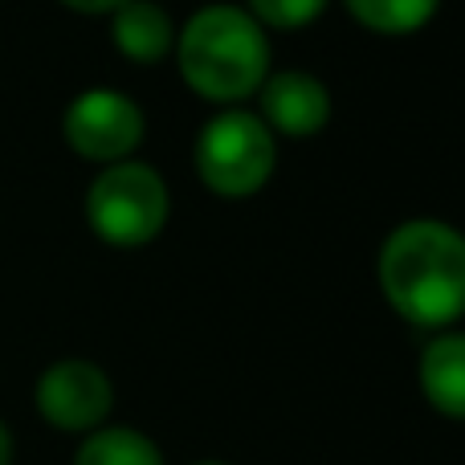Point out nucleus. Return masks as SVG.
<instances>
[{
  "instance_id": "obj_10",
  "label": "nucleus",
  "mask_w": 465,
  "mask_h": 465,
  "mask_svg": "<svg viewBox=\"0 0 465 465\" xmlns=\"http://www.w3.org/2000/svg\"><path fill=\"white\" fill-rule=\"evenodd\" d=\"M74 465H163V453L131 425H98L82 437Z\"/></svg>"
},
{
  "instance_id": "obj_3",
  "label": "nucleus",
  "mask_w": 465,
  "mask_h": 465,
  "mask_svg": "<svg viewBox=\"0 0 465 465\" xmlns=\"http://www.w3.org/2000/svg\"><path fill=\"white\" fill-rule=\"evenodd\" d=\"M193 163L201 184L221 201H249L270 184L278 168V135L262 123L257 111L221 106L209 114L196 135Z\"/></svg>"
},
{
  "instance_id": "obj_12",
  "label": "nucleus",
  "mask_w": 465,
  "mask_h": 465,
  "mask_svg": "<svg viewBox=\"0 0 465 465\" xmlns=\"http://www.w3.org/2000/svg\"><path fill=\"white\" fill-rule=\"evenodd\" d=\"M262 29H306L331 8V0H245Z\"/></svg>"
},
{
  "instance_id": "obj_14",
  "label": "nucleus",
  "mask_w": 465,
  "mask_h": 465,
  "mask_svg": "<svg viewBox=\"0 0 465 465\" xmlns=\"http://www.w3.org/2000/svg\"><path fill=\"white\" fill-rule=\"evenodd\" d=\"M16 461V437H13V429L0 420V465H13Z\"/></svg>"
},
{
  "instance_id": "obj_5",
  "label": "nucleus",
  "mask_w": 465,
  "mask_h": 465,
  "mask_svg": "<svg viewBox=\"0 0 465 465\" xmlns=\"http://www.w3.org/2000/svg\"><path fill=\"white\" fill-rule=\"evenodd\" d=\"M62 135L74 155L90 163H119L139 152L147 135V119L131 94L114 86H90L70 98L62 114Z\"/></svg>"
},
{
  "instance_id": "obj_4",
  "label": "nucleus",
  "mask_w": 465,
  "mask_h": 465,
  "mask_svg": "<svg viewBox=\"0 0 465 465\" xmlns=\"http://www.w3.org/2000/svg\"><path fill=\"white\" fill-rule=\"evenodd\" d=\"M86 225L103 245L143 249L163 232L172 217L168 180L143 160L106 163L86 188Z\"/></svg>"
},
{
  "instance_id": "obj_15",
  "label": "nucleus",
  "mask_w": 465,
  "mask_h": 465,
  "mask_svg": "<svg viewBox=\"0 0 465 465\" xmlns=\"http://www.w3.org/2000/svg\"><path fill=\"white\" fill-rule=\"evenodd\" d=\"M193 465H229V461H193Z\"/></svg>"
},
{
  "instance_id": "obj_13",
  "label": "nucleus",
  "mask_w": 465,
  "mask_h": 465,
  "mask_svg": "<svg viewBox=\"0 0 465 465\" xmlns=\"http://www.w3.org/2000/svg\"><path fill=\"white\" fill-rule=\"evenodd\" d=\"M57 5L78 13V16H111L114 8H123L127 0H57Z\"/></svg>"
},
{
  "instance_id": "obj_1",
  "label": "nucleus",
  "mask_w": 465,
  "mask_h": 465,
  "mask_svg": "<svg viewBox=\"0 0 465 465\" xmlns=\"http://www.w3.org/2000/svg\"><path fill=\"white\" fill-rule=\"evenodd\" d=\"M376 282L417 331H450L465 319V232L450 221H401L376 253Z\"/></svg>"
},
{
  "instance_id": "obj_7",
  "label": "nucleus",
  "mask_w": 465,
  "mask_h": 465,
  "mask_svg": "<svg viewBox=\"0 0 465 465\" xmlns=\"http://www.w3.org/2000/svg\"><path fill=\"white\" fill-rule=\"evenodd\" d=\"M257 114L282 139H314L331 123V90L311 70H270L257 86Z\"/></svg>"
},
{
  "instance_id": "obj_8",
  "label": "nucleus",
  "mask_w": 465,
  "mask_h": 465,
  "mask_svg": "<svg viewBox=\"0 0 465 465\" xmlns=\"http://www.w3.org/2000/svg\"><path fill=\"white\" fill-rule=\"evenodd\" d=\"M111 45L127 62L155 65L176 49V21L160 0H127L111 13Z\"/></svg>"
},
{
  "instance_id": "obj_2",
  "label": "nucleus",
  "mask_w": 465,
  "mask_h": 465,
  "mask_svg": "<svg viewBox=\"0 0 465 465\" xmlns=\"http://www.w3.org/2000/svg\"><path fill=\"white\" fill-rule=\"evenodd\" d=\"M176 65L193 94L217 106H241L257 94L265 74L273 70L270 29L257 25L245 5H204L180 25Z\"/></svg>"
},
{
  "instance_id": "obj_11",
  "label": "nucleus",
  "mask_w": 465,
  "mask_h": 465,
  "mask_svg": "<svg viewBox=\"0 0 465 465\" xmlns=\"http://www.w3.org/2000/svg\"><path fill=\"white\" fill-rule=\"evenodd\" d=\"M343 8L376 37H412L441 13V0H343Z\"/></svg>"
},
{
  "instance_id": "obj_6",
  "label": "nucleus",
  "mask_w": 465,
  "mask_h": 465,
  "mask_svg": "<svg viewBox=\"0 0 465 465\" xmlns=\"http://www.w3.org/2000/svg\"><path fill=\"white\" fill-rule=\"evenodd\" d=\"M33 404H37L41 420H45L49 429L86 437L90 429L106 425V417H111L114 384L94 360L65 355V360H54L37 376Z\"/></svg>"
},
{
  "instance_id": "obj_9",
  "label": "nucleus",
  "mask_w": 465,
  "mask_h": 465,
  "mask_svg": "<svg viewBox=\"0 0 465 465\" xmlns=\"http://www.w3.org/2000/svg\"><path fill=\"white\" fill-rule=\"evenodd\" d=\"M417 376L429 409L450 420H465V331H437L420 351Z\"/></svg>"
}]
</instances>
